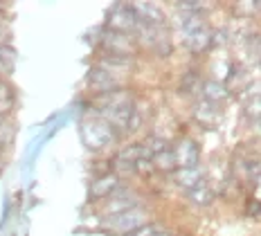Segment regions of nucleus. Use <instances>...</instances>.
<instances>
[{"label":"nucleus","instance_id":"obj_1","mask_svg":"<svg viewBox=\"0 0 261 236\" xmlns=\"http://www.w3.org/2000/svg\"><path fill=\"white\" fill-rule=\"evenodd\" d=\"M81 133H84V140L88 146L101 149V146L111 144V140L115 137V128L104 117H92V119H84Z\"/></svg>","mask_w":261,"mask_h":236},{"label":"nucleus","instance_id":"obj_2","mask_svg":"<svg viewBox=\"0 0 261 236\" xmlns=\"http://www.w3.org/2000/svg\"><path fill=\"white\" fill-rule=\"evenodd\" d=\"M144 223V216L140 209H126L122 214H115V216L108 221V227L115 229V232H135L140 229Z\"/></svg>","mask_w":261,"mask_h":236},{"label":"nucleus","instance_id":"obj_3","mask_svg":"<svg viewBox=\"0 0 261 236\" xmlns=\"http://www.w3.org/2000/svg\"><path fill=\"white\" fill-rule=\"evenodd\" d=\"M144 160H149V153H146L144 146H128L117 155V169L119 171H135Z\"/></svg>","mask_w":261,"mask_h":236},{"label":"nucleus","instance_id":"obj_4","mask_svg":"<svg viewBox=\"0 0 261 236\" xmlns=\"http://www.w3.org/2000/svg\"><path fill=\"white\" fill-rule=\"evenodd\" d=\"M16 106V92L14 88L7 84V81L0 76V117H5V115H9L14 111Z\"/></svg>","mask_w":261,"mask_h":236},{"label":"nucleus","instance_id":"obj_5","mask_svg":"<svg viewBox=\"0 0 261 236\" xmlns=\"http://www.w3.org/2000/svg\"><path fill=\"white\" fill-rule=\"evenodd\" d=\"M16 65V54L9 45H0V76L9 74Z\"/></svg>","mask_w":261,"mask_h":236},{"label":"nucleus","instance_id":"obj_6","mask_svg":"<svg viewBox=\"0 0 261 236\" xmlns=\"http://www.w3.org/2000/svg\"><path fill=\"white\" fill-rule=\"evenodd\" d=\"M12 137H14V128L0 117V151L7 149L9 142H12Z\"/></svg>","mask_w":261,"mask_h":236},{"label":"nucleus","instance_id":"obj_7","mask_svg":"<svg viewBox=\"0 0 261 236\" xmlns=\"http://www.w3.org/2000/svg\"><path fill=\"white\" fill-rule=\"evenodd\" d=\"M5 34H7V32H5V27H3V25H0V45H5V38H7V36H5Z\"/></svg>","mask_w":261,"mask_h":236},{"label":"nucleus","instance_id":"obj_8","mask_svg":"<svg viewBox=\"0 0 261 236\" xmlns=\"http://www.w3.org/2000/svg\"><path fill=\"white\" fill-rule=\"evenodd\" d=\"M0 169H3V167H0Z\"/></svg>","mask_w":261,"mask_h":236}]
</instances>
